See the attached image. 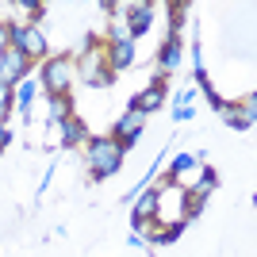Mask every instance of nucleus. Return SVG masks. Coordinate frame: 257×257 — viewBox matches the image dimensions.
Here are the masks:
<instances>
[{"instance_id": "nucleus-6", "label": "nucleus", "mask_w": 257, "mask_h": 257, "mask_svg": "<svg viewBox=\"0 0 257 257\" xmlns=\"http://www.w3.org/2000/svg\"><path fill=\"white\" fill-rule=\"evenodd\" d=\"M146 123H150V115L146 111H139V107H123L119 111V119H115V127H111V139L123 146V150H131L135 142L142 139V131H146Z\"/></svg>"}, {"instance_id": "nucleus-19", "label": "nucleus", "mask_w": 257, "mask_h": 257, "mask_svg": "<svg viewBox=\"0 0 257 257\" xmlns=\"http://www.w3.org/2000/svg\"><path fill=\"white\" fill-rule=\"evenodd\" d=\"M207 207V196H196V192H188V204H184V219H188V223H192L196 215L204 211Z\"/></svg>"}, {"instance_id": "nucleus-22", "label": "nucleus", "mask_w": 257, "mask_h": 257, "mask_svg": "<svg viewBox=\"0 0 257 257\" xmlns=\"http://www.w3.org/2000/svg\"><path fill=\"white\" fill-rule=\"evenodd\" d=\"M8 142H12V131H8V123H0V154L8 150Z\"/></svg>"}, {"instance_id": "nucleus-23", "label": "nucleus", "mask_w": 257, "mask_h": 257, "mask_svg": "<svg viewBox=\"0 0 257 257\" xmlns=\"http://www.w3.org/2000/svg\"><path fill=\"white\" fill-rule=\"evenodd\" d=\"M8 50V20H0V54Z\"/></svg>"}, {"instance_id": "nucleus-1", "label": "nucleus", "mask_w": 257, "mask_h": 257, "mask_svg": "<svg viewBox=\"0 0 257 257\" xmlns=\"http://www.w3.org/2000/svg\"><path fill=\"white\" fill-rule=\"evenodd\" d=\"M81 150H85V169H88V181H92V184L107 181V177H115V173H123V158H127V150H123L111 135H92Z\"/></svg>"}, {"instance_id": "nucleus-3", "label": "nucleus", "mask_w": 257, "mask_h": 257, "mask_svg": "<svg viewBox=\"0 0 257 257\" xmlns=\"http://www.w3.org/2000/svg\"><path fill=\"white\" fill-rule=\"evenodd\" d=\"M77 85V62L73 54H58V58H46L39 65V88H43L46 96H69Z\"/></svg>"}, {"instance_id": "nucleus-12", "label": "nucleus", "mask_w": 257, "mask_h": 257, "mask_svg": "<svg viewBox=\"0 0 257 257\" xmlns=\"http://www.w3.org/2000/svg\"><path fill=\"white\" fill-rule=\"evenodd\" d=\"M123 12H127V16H123V20H127V35L131 39H142V35L154 27V12L158 8L142 0V4H131V8H123Z\"/></svg>"}, {"instance_id": "nucleus-8", "label": "nucleus", "mask_w": 257, "mask_h": 257, "mask_svg": "<svg viewBox=\"0 0 257 257\" xmlns=\"http://www.w3.org/2000/svg\"><path fill=\"white\" fill-rule=\"evenodd\" d=\"M31 73H35V62H31V58H23L20 50H12V46H8V50L0 54V81H4V85L16 88L23 77H31Z\"/></svg>"}, {"instance_id": "nucleus-15", "label": "nucleus", "mask_w": 257, "mask_h": 257, "mask_svg": "<svg viewBox=\"0 0 257 257\" xmlns=\"http://www.w3.org/2000/svg\"><path fill=\"white\" fill-rule=\"evenodd\" d=\"M46 123H62V119H69L73 115V100L69 96H46Z\"/></svg>"}, {"instance_id": "nucleus-11", "label": "nucleus", "mask_w": 257, "mask_h": 257, "mask_svg": "<svg viewBox=\"0 0 257 257\" xmlns=\"http://www.w3.org/2000/svg\"><path fill=\"white\" fill-rule=\"evenodd\" d=\"M223 119H226V127H234V131H249V127H253V119H257V96L249 92L246 104H226Z\"/></svg>"}, {"instance_id": "nucleus-2", "label": "nucleus", "mask_w": 257, "mask_h": 257, "mask_svg": "<svg viewBox=\"0 0 257 257\" xmlns=\"http://www.w3.org/2000/svg\"><path fill=\"white\" fill-rule=\"evenodd\" d=\"M154 196H158V211H154V230L158 226H188L184 219V204H188V188L184 184H173V181H158L150 184Z\"/></svg>"}, {"instance_id": "nucleus-20", "label": "nucleus", "mask_w": 257, "mask_h": 257, "mask_svg": "<svg viewBox=\"0 0 257 257\" xmlns=\"http://www.w3.org/2000/svg\"><path fill=\"white\" fill-rule=\"evenodd\" d=\"M12 111H16V107H12V85H4V81H0V123H8Z\"/></svg>"}, {"instance_id": "nucleus-9", "label": "nucleus", "mask_w": 257, "mask_h": 257, "mask_svg": "<svg viewBox=\"0 0 257 257\" xmlns=\"http://www.w3.org/2000/svg\"><path fill=\"white\" fill-rule=\"evenodd\" d=\"M165 88H169V77L165 73H154L150 88H142L139 96H131V107H139V111H146V115H154L161 104H165Z\"/></svg>"}, {"instance_id": "nucleus-7", "label": "nucleus", "mask_w": 257, "mask_h": 257, "mask_svg": "<svg viewBox=\"0 0 257 257\" xmlns=\"http://www.w3.org/2000/svg\"><path fill=\"white\" fill-rule=\"evenodd\" d=\"M54 127H58V146H62V150H81V146L92 139L88 123L77 115V111H73L69 119H62V123H54Z\"/></svg>"}, {"instance_id": "nucleus-21", "label": "nucleus", "mask_w": 257, "mask_h": 257, "mask_svg": "<svg viewBox=\"0 0 257 257\" xmlns=\"http://www.w3.org/2000/svg\"><path fill=\"white\" fill-rule=\"evenodd\" d=\"M196 115V107H173V119L177 123H184V119H192Z\"/></svg>"}, {"instance_id": "nucleus-13", "label": "nucleus", "mask_w": 257, "mask_h": 257, "mask_svg": "<svg viewBox=\"0 0 257 257\" xmlns=\"http://www.w3.org/2000/svg\"><path fill=\"white\" fill-rule=\"evenodd\" d=\"M181 58H184V43H181V39H169V35H165V43L158 46V73L173 77L177 69H181Z\"/></svg>"}, {"instance_id": "nucleus-10", "label": "nucleus", "mask_w": 257, "mask_h": 257, "mask_svg": "<svg viewBox=\"0 0 257 257\" xmlns=\"http://www.w3.org/2000/svg\"><path fill=\"white\" fill-rule=\"evenodd\" d=\"M104 58L111 65V73L131 69L135 65V39H111V43H104Z\"/></svg>"}, {"instance_id": "nucleus-18", "label": "nucleus", "mask_w": 257, "mask_h": 257, "mask_svg": "<svg viewBox=\"0 0 257 257\" xmlns=\"http://www.w3.org/2000/svg\"><path fill=\"white\" fill-rule=\"evenodd\" d=\"M20 12H27V20L23 23H31V27H39L46 16V4H39V0H20Z\"/></svg>"}, {"instance_id": "nucleus-4", "label": "nucleus", "mask_w": 257, "mask_h": 257, "mask_svg": "<svg viewBox=\"0 0 257 257\" xmlns=\"http://www.w3.org/2000/svg\"><path fill=\"white\" fill-rule=\"evenodd\" d=\"M73 62H77V81L81 85H88V88H111L115 85V73H111V65L104 58V43L81 46V54Z\"/></svg>"}, {"instance_id": "nucleus-5", "label": "nucleus", "mask_w": 257, "mask_h": 257, "mask_svg": "<svg viewBox=\"0 0 257 257\" xmlns=\"http://www.w3.org/2000/svg\"><path fill=\"white\" fill-rule=\"evenodd\" d=\"M8 46H12V50H20L23 58H31L35 65H43L46 58H50L46 35L39 31V27H31V23H23V20H8Z\"/></svg>"}, {"instance_id": "nucleus-16", "label": "nucleus", "mask_w": 257, "mask_h": 257, "mask_svg": "<svg viewBox=\"0 0 257 257\" xmlns=\"http://www.w3.org/2000/svg\"><path fill=\"white\" fill-rule=\"evenodd\" d=\"M184 12H188V4H177V0L169 4V39H181V27L188 23Z\"/></svg>"}, {"instance_id": "nucleus-17", "label": "nucleus", "mask_w": 257, "mask_h": 257, "mask_svg": "<svg viewBox=\"0 0 257 257\" xmlns=\"http://www.w3.org/2000/svg\"><path fill=\"white\" fill-rule=\"evenodd\" d=\"M215 188H219V177H215V169H200V181H196L188 192H196V196H211Z\"/></svg>"}, {"instance_id": "nucleus-14", "label": "nucleus", "mask_w": 257, "mask_h": 257, "mask_svg": "<svg viewBox=\"0 0 257 257\" xmlns=\"http://www.w3.org/2000/svg\"><path fill=\"white\" fill-rule=\"evenodd\" d=\"M39 92H43V88H39V77H23L20 85L12 88V107H16L23 119H31V104H35Z\"/></svg>"}]
</instances>
